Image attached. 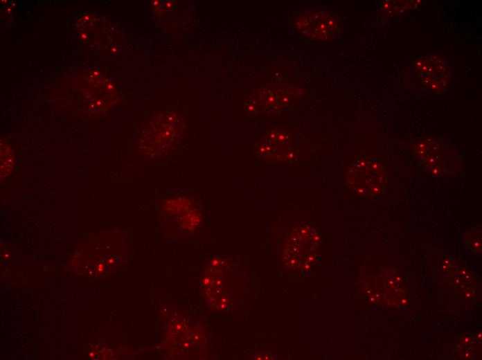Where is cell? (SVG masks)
I'll list each match as a JSON object with an SVG mask.
<instances>
[{"mask_svg":"<svg viewBox=\"0 0 482 360\" xmlns=\"http://www.w3.org/2000/svg\"><path fill=\"white\" fill-rule=\"evenodd\" d=\"M208 282H209V280H208V278H205V279L204 280V283L205 285L208 284Z\"/></svg>","mask_w":482,"mask_h":360,"instance_id":"4","label":"cell"},{"mask_svg":"<svg viewBox=\"0 0 482 360\" xmlns=\"http://www.w3.org/2000/svg\"><path fill=\"white\" fill-rule=\"evenodd\" d=\"M348 186L357 195L374 197L382 192L385 184L382 166L370 158L359 159L347 174Z\"/></svg>","mask_w":482,"mask_h":360,"instance_id":"1","label":"cell"},{"mask_svg":"<svg viewBox=\"0 0 482 360\" xmlns=\"http://www.w3.org/2000/svg\"><path fill=\"white\" fill-rule=\"evenodd\" d=\"M415 70L420 81L427 87L440 91L446 88L450 78L446 62L436 55H428L417 60Z\"/></svg>","mask_w":482,"mask_h":360,"instance_id":"3","label":"cell"},{"mask_svg":"<svg viewBox=\"0 0 482 360\" xmlns=\"http://www.w3.org/2000/svg\"><path fill=\"white\" fill-rule=\"evenodd\" d=\"M340 21L327 11H311L303 15L296 24L301 32L315 39H330L340 30Z\"/></svg>","mask_w":482,"mask_h":360,"instance_id":"2","label":"cell"}]
</instances>
